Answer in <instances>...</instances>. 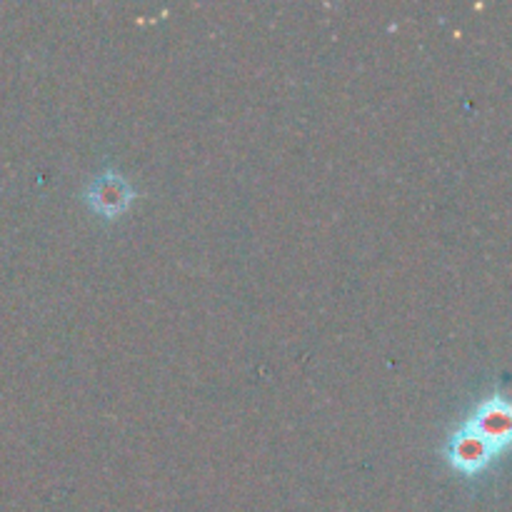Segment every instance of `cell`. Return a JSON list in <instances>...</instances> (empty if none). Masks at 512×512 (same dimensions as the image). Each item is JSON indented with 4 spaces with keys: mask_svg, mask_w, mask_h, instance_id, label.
<instances>
[{
    "mask_svg": "<svg viewBox=\"0 0 512 512\" xmlns=\"http://www.w3.org/2000/svg\"><path fill=\"white\" fill-rule=\"evenodd\" d=\"M135 190L128 180L123 178L115 170H108V173L98 175L95 180H90L88 190H85V203L90 205L93 213H98L100 218H118L125 210L133 205Z\"/></svg>",
    "mask_w": 512,
    "mask_h": 512,
    "instance_id": "7a4b0ae2",
    "label": "cell"
},
{
    "mask_svg": "<svg viewBox=\"0 0 512 512\" xmlns=\"http://www.w3.org/2000/svg\"><path fill=\"white\" fill-rule=\"evenodd\" d=\"M512 418L498 405L480 408L478 418L470 420L453 440H450L448 458L463 473H478L493 450L510 435Z\"/></svg>",
    "mask_w": 512,
    "mask_h": 512,
    "instance_id": "6da1fadb",
    "label": "cell"
}]
</instances>
